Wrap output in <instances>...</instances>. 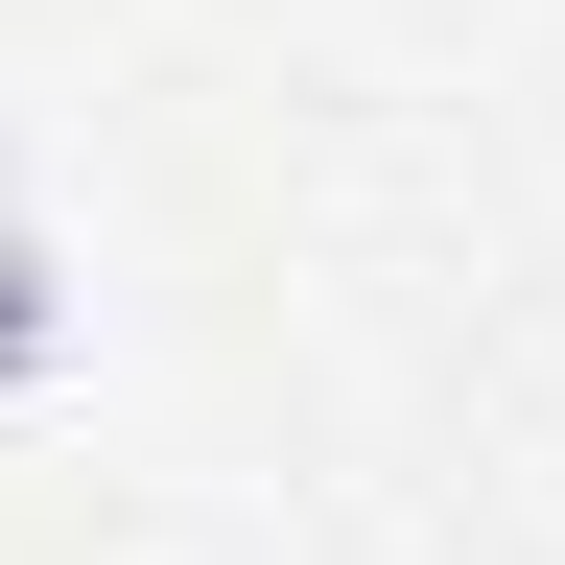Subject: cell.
<instances>
[{
	"instance_id": "1",
	"label": "cell",
	"mask_w": 565,
	"mask_h": 565,
	"mask_svg": "<svg viewBox=\"0 0 565 565\" xmlns=\"http://www.w3.org/2000/svg\"><path fill=\"white\" fill-rule=\"evenodd\" d=\"M47 330H71L47 307V236H0V377H47Z\"/></svg>"
}]
</instances>
